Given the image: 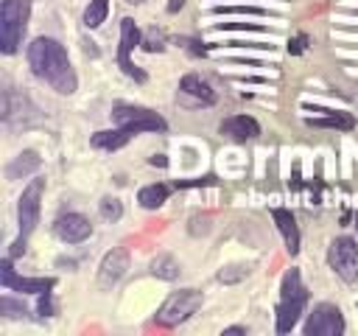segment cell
<instances>
[{
	"label": "cell",
	"instance_id": "obj_31",
	"mask_svg": "<svg viewBox=\"0 0 358 336\" xmlns=\"http://www.w3.org/2000/svg\"><path fill=\"white\" fill-rule=\"evenodd\" d=\"M182 6H185V0H171V3H168V11L173 14V11H179Z\"/></svg>",
	"mask_w": 358,
	"mask_h": 336
},
{
	"label": "cell",
	"instance_id": "obj_32",
	"mask_svg": "<svg viewBox=\"0 0 358 336\" xmlns=\"http://www.w3.org/2000/svg\"><path fill=\"white\" fill-rule=\"evenodd\" d=\"M151 165H165V157H162V154H157V157H151Z\"/></svg>",
	"mask_w": 358,
	"mask_h": 336
},
{
	"label": "cell",
	"instance_id": "obj_27",
	"mask_svg": "<svg viewBox=\"0 0 358 336\" xmlns=\"http://www.w3.org/2000/svg\"><path fill=\"white\" fill-rule=\"evenodd\" d=\"M0 314H6V316H22V314H28V311H25V305L14 302L11 297H3V300H0Z\"/></svg>",
	"mask_w": 358,
	"mask_h": 336
},
{
	"label": "cell",
	"instance_id": "obj_29",
	"mask_svg": "<svg viewBox=\"0 0 358 336\" xmlns=\"http://www.w3.org/2000/svg\"><path fill=\"white\" fill-rule=\"evenodd\" d=\"M302 48H305V36H296V39L288 45V50H291V53H302Z\"/></svg>",
	"mask_w": 358,
	"mask_h": 336
},
{
	"label": "cell",
	"instance_id": "obj_5",
	"mask_svg": "<svg viewBox=\"0 0 358 336\" xmlns=\"http://www.w3.org/2000/svg\"><path fill=\"white\" fill-rule=\"evenodd\" d=\"M112 120L117 126L131 129L134 134H140V132H165L168 129L165 118H159L157 112H151L145 106H134V104H117L112 109Z\"/></svg>",
	"mask_w": 358,
	"mask_h": 336
},
{
	"label": "cell",
	"instance_id": "obj_22",
	"mask_svg": "<svg viewBox=\"0 0 358 336\" xmlns=\"http://www.w3.org/2000/svg\"><path fill=\"white\" fill-rule=\"evenodd\" d=\"M213 14H252V17H268V11L260 8V6H215Z\"/></svg>",
	"mask_w": 358,
	"mask_h": 336
},
{
	"label": "cell",
	"instance_id": "obj_23",
	"mask_svg": "<svg viewBox=\"0 0 358 336\" xmlns=\"http://www.w3.org/2000/svg\"><path fill=\"white\" fill-rule=\"evenodd\" d=\"M101 216L109 218V221H117L123 216V204L115 196H106V199H101Z\"/></svg>",
	"mask_w": 358,
	"mask_h": 336
},
{
	"label": "cell",
	"instance_id": "obj_7",
	"mask_svg": "<svg viewBox=\"0 0 358 336\" xmlns=\"http://www.w3.org/2000/svg\"><path fill=\"white\" fill-rule=\"evenodd\" d=\"M327 263L344 283H355L358 280V244L347 235L336 238L327 249Z\"/></svg>",
	"mask_w": 358,
	"mask_h": 336
},
{
	"label": "cell",
	"instance_id": "obj_1",
	"mask_svg": "<svg viewBox=\"0 0 358 336\" xmlns=\"http://www.w3.org/2000/svg\"><path fill=\"white\" fill-rule=\"evenodd\" d=\"M25 56H28V67L34 70L36 78H42L45 84H50V87H53L56 92H62V95L76 92L78 78H76V73H73V64H70L67 50H64L62 42H56V39H50V36H36V39L28 45Z\"/></svg>",
	"mask_w": 358,
	"mask_h": 336
},
{
	"label": "cell",
	"instance_id": "obj_19",
	"mask_svg": "<svg viewBox=\"0 0 358 336\" xmlns=\"http://www.w3.org/2000/svg\"><path fill=\"white\" fill-rule=\"evenodd\" d=\"M168 185H162V182H154V185H145V188H140V193H137V202L145 207V210H157L165 199H168Z\"/></svg>",
	"mask_w": 358,
	"mask_h": 336
},
{
	"label": "cell",
	"instance_id": "obj_12",
	"mask_svg": "<svg viewBox=\"0 0 358 336\" xmlns=\"http://www.w3.org/2000/svg\"><path fill=\"white\" fill-rule=\"evenodd\" d=\"M53 232L64 241V244H81L92 235V224L81 216V213H64L56 218L53 224Z\"/></svg>",
	"mask_w": 358,
	"mask_h": 336
},
{
	"label": "cell",
	"instance_id": "obj_16",
	"mask_svg": "<svg viewBox=\"0 0 358 336\" xmlns=\"http://www.w3.org/2000/svg\"><path fill=\"white\" fill-rule=\"evenodd\" d=\"M131 137H134V132H131V129L117 126V129L95 132V134H92V146H95V148H103V151H117V148H123Z\"/></svg>",
	"mask_w": 358,
	"mask_h": 336
},
{
	"label": "cell",
	"instance_id": "obj_30",
	"mask_svg": "<svg viewBox=\"0 0 358 336\" xmlns=\"http://www.w3.org/2000/svg\"><path fill=\"white\" fill-rule=\"evenodd\" d=\"M246 333V328H241V325H235V328H227L224 330V336H243Z\"/></svg>",
	"mask_w": 358,
	"mask_h": 336
},
{
	"label": "cell",
	"instance_id": "obj_6",
	"mask_svg": "<svg viewBox=\"0 0 358 336\" xmlns=\"http://www.w3.org/2000/svg\"><path fill=\"white\" fill-rule=\"evenodd\" d=\"M42 193H45V179H31L22 193H20V204H17V221H20V241H25L36 221H39V207H42Z\"/></svg>",
	"mask_w": 358,
	"mask_h": 336
},
{
	"label": "cell",
	"instance_id": "obj_3",
	"mask_svg": "<svg viewBox=\"0 0 358 336\" xmlns=\"http://www.w3.org/2000/svg\"><path fill=\"white\" fill-rule=\"evenodd\" d=\"M28 14H31L28 0H3V6H0V48H3V53H14L20 48Z\"/></svg>",
	"mask_w": 358,
	"mask_h": 336
},
{
	"label": "cell",
	"instance_id": "obj_21",
	"mask_svg": "<svg viewBox=\"0 0 358 336\" xmlns=\"http://www.w3.org/2000/svg\"><path fill=\"white\" fill-rule=\"evenodd\" d=\"M106 11H109V0H90V6L84 11V25L87 28H98L106 20Z\"/></svg>",
	"mask_w": 358,
	"mask_h": 336
},
{
	"label": "cell",
	"instance_id": "obj_25",
	"mask_svg": "<svg viewBox=\"0 0 358 336\" xmlns=\"http://www.w3.org/2000/svg\"><path fill=\"white\" fill-rule=\"evenodd\" d=\"M215 31H268V25H257V22H218Z\"/></svg>",
	"mask_w": 358,
	"mask_h": 336
},
{
	"label": "cell",
	"instance_id": "obj_8",
	"mask_svg": "<svg viewBox=\"0 0 358 336\" xmlns=\"http://www.w3.org/2000/svg\"><path fill=\"white\" fill-rule=\"evenodd\" d=\"M302 333H305V336H341V333H344V316H341L338 305H333V302H319V305L313 308V314L308 316Z\"/></svg>",
	"mask_w": 358,
	"mask_h": 336
},
{
	"label": "cell",
	"instance_id": "obj_11",
	"mask_svg": "<svg viewBox=\"0 0 358 336\" xmlns=\"http://www.w3.org/2000/svg\"><path fill=\"white\" fill-rule=\"evenodd\" d=\"M126 269H129V249H123V246L109 249L103 255L101 266H98V286L101 288H112L126 274Z\"/></svg>",
	"mask_w": 358,
	"mask_h": 336
},
{
	"label": "cell",
	"instance_id": "obj_2",
	"mask_svg": "<svg viewBox=\"0 0 358 336\" xmlns=\"http://www.w3.org/2000/svg\"><path fill=\"white\" fill-rule=\"evenodd\" d=\"M308 305V288L302 286V274L296 269H288L280 286V302H277V333H291L299 322L302 311Z\"/></svg>",
	"mask_w": 358,
	"mask_h": 336
},
{
	"label": "cell",
	"instance_id": "obj_4",
	"mask_svg": "<svg viewBox=\"0 0 358 336\" xmlns=\"http://www.w3.org/2000/svg\"><path fill=\"white\" fill-rule=\"evenodd\" d=\"M201 308V291L196 288H182V291H173L157 311V322L162 328H173L185 319H190L196 311Z\"/></svg>",
	"mask_w": 358,
	"mask_h": 336
},
{
	"label": "cell",
	"instance_id": "obj_26",
	"mask_svg": "<svg viewBox=\"0 0 358 336\" xmlns=\"http://www.w3.org/2000/svg\"><path fill=\"white\" fill-rule=\"evenodd\" d=\"M165 48V36H162V31H157V28H151V34L143 39V50H148V53H154V50H162Z\"/></svg>",
	"mask_w": 358,
	"mask_h": 336
},
{
	"label": "cell",
	"instance_id": "obj_28",
	"mask_svg": "<svg viewBox=\"0 0 358 336\" xmlns=\"http://www.w3.org/2000/svg\"><path fill=\"white\" fill-rule=\"evenodd\" d=\"M39 314H42V316H50V314H53V302H50V291H45V294H42V300H39Z\"/></svg>",
	"mask_w": 358,
	"mask_h": 336
},
{
	"label": "cell",
	"instance_id": "obj_34",
	"mask_svg": "<svg viewBox=\"0 0 358 336\" xmlns=\"http://www.w3.org/2000/svg\"><path fill=\"white\" fill-rule=\"evenodd\" d=\"M355 224H358V218H355Z\"/></svg>",
	"mask_w": 358,
	"mask_h": 336
},
{
	"label": "cell",
	"instance_id": "obj_20",
	"mask_svg": "<svg viewBox=\"0 0 358 336\" xmlns=\"http://www.w3.org/2000/svg\"><path fill=\"white\" fill-rule=\"evenodd\" d=\"M151 274L162 277V280H176L179 277V263L173 255H157L151 260Z\"/></svg>",
	"mask_w": 358,
	"mask_h": 336
},
{
	"label": "cell",
	"instance_id": "obj_15",
	"mask_svg": "<svg viewBox=\"0 0 358 336\" xmlns=\"http://www.w3.org/2000/svg\"><path fill=\"white\" fill-rule=\"evenodd\" d=\"M271 218H274V224H277V230H280V235H282V241H285V249H288L291 255H296V252H299V227H296V218L291 216V210L274 207V210H271Z\"/></svg>",
	"mask_w": 358,
	"mask_h": 336
},
{
	"label": "cell",
	"instance_id": "obj_24",
	"mask_svg": "<svg viewBox=\"0 0 358 336\" xmlns=\"http://www.w3.org/2000/svg\"><path fill=\"white\" fill-rule=\"evenodd\" d=\"M249 274V266H243V263H235V266H227V269H221L218 272V280L221 283H238V280H243Z\"/></svg>",
	"mask_w": 358,
	"mask_h": 336
},
{
	"label": "cell",
	"instance_id": "obj_9",
	"mask_svg": "<svg viewBox=\"0 0 358 336\" xmlns=\"http://www.w3.org/2000/svg\"><path fill=\"white\" fill-rule=\"evenodd\" d=\"M137 45H143L140 28L134 25V20H131V17H123V20H120V48H117V64H120V70H123L129 78H134V81H145V73H143V70H137V67H134V62H131V50H134Z\"/></svg>",
	"mask_w": 358,
	"mask_h": 336
},
{
	"label": "cell",
	"instance_id": "obj_18",
	"mask_svg": "<svg viewBox=\"0 0 358 336\" xmlns=\"http://www.w3.org/2000/svg\"><path fill=\"white\" fill-rule=\"evenodd\" d=\"M310 126H319V129H341V132H350L355 126V118L350 112H330L322 115V118H308Z\"/></svg>",
	"mask_w": 358,
	"mask_h": 336
},
{
	"label": "cell",
	"instance_id": "obj_17",
	"mask_svg": "<svg viewBox=\"0 0 358 336\" xmlns=\"http://www.w3.org/2000/svg\"><path fill=\"white\" fill-rule=\"evenodd\" d=\"M39 157H36V151H22V154H17L11 162H8V168H6V176L8 179H20V176H28V174H34L36 168H39Z\"/></svg>",
	"mask_w": 358,
	"mask_h": 336
},
{
	"label": "cell",
	"instance_id": "obj_10",
	"mask_svg": "<svg viewBox=\"0 0 358 336\" xmlns=\"http://www.w3.org/2000/svg\"><path fill=\"white\" fill-rule=\"evenodd\" d=\"M0 286L8 291H22V294H45L56 286L53 277H20L11 269V258L0 260Z\"/></svg>",
	"mask_w": 358,
	"mask_h": 336
},
{
	"label": "cell",
	"instance_id": "obj_33",
	"mask_svg": "<svg viewBox=\"0 0 358 336\" xmlns=\"http://www.w3.org/2000/svg\"><path fill=\"white\" fill-rule=\"evenodd\" d=\"M347 14H358V8H347Z\"/></svg>",
	"mask_w": 358,
	"mask_h": 336
},
{
	"label": "cell",
	"instance_id": "obj_13",
	"mask_svg": "<svg viewBox=\"0 0 358 336\" xmlns=\"http://www.w3.org/2000/svg\"><path fill=\"white\" fill-rule=\"evenodd\" d=\"M179 95H187V98H193V104H201V106H210V104H215V90L210 87V81L207 78H201L199 73H187V76H182V81H179Z\"/></svg>",
	"mask_w": 358,
	"mask_h": 336
},
{
	"label": "cell",
	"instance_id": "obj_14",
	"mask_svg": "<svg viewBox=\"0 0 358 336\" xmlns=\"http://www.w3.org/2000/svg\"><path fill=\"white\" fill-rule=\"evenodd\" d=\"M221 134H227L229 140H252L260 134V123L252 118V115H232L227 120H221Z\"/></svg>",
	"mask_w": 358,
	"mask_h": 336
}]
</instances>
